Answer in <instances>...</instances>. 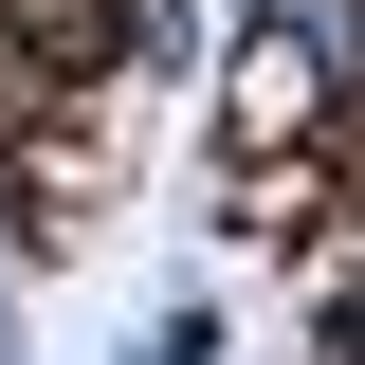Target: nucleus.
I'll return each instance as SVG.
<instances>
[{"label": "nucleus", "mask_w": 365, "mask_h": 365, "mask_svg": "<svg viewBox=\"0 0 365 365\" xmlns=\"http://www.w3.org/2000/svg\"><path fill=\"white\" fill-rule=\"evenodd\" d=\"M0 19H19L37 55H91V37H110V0H0Z\"/></svg>", "instance_id": "1"}]
</instances>
